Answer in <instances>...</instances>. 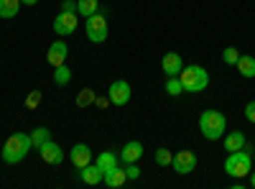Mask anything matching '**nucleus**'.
Wrapping results in <instances>:
<instances>
[{"label":"nucleus","mask_w":255,"mask_h":189,"mask_svg":"<svg viewBox=\"0 0 255 189\" xmlns=\"http://www.w3.org/2000/svg\"><path fill=\"white\" fill-rule=\"evenodd\" d=\"M69 161L77 166V169H84L87 164H92V149L87 143H74L69 151Z\"/></svg>","instance_id":"11"},{"label":"nucleus","mask_w":255,"mask_h":189,"mask_svg":"<svg viewBox=\"0 0 255 189\" xmlns=\"http://www.w3.org/2000/svg\"><path fill=\"white\" fill-rule=\"evenodd\" d=\"M245 118L255 125V100H250V102L245 105Z\"/></svg>","instance_id":"28"},{"label":"nucleus","mask_w":255,"mask_h":189,"mask_svg":"<svg viewBox=\"0 0 255 189\" xmlns=\"http://www.w3.org/2000/svg\"><path fill=\"white\" fill-rule=\"evenodd\" d=\"M20 3H23V5H36L38 0H20Z\"/></svg>","instance_id":"32"},{"label":"nucleus","mask_w":255,"mask_h":189,"mask_svg":"<svg viewBox=\"0 0 255 189\" xmlns=\"http://www.w3.org/2000/svg\"><path fill=\"white\" fill-rule=\"evenodd\" d=\"M72 82V69L67 64H61V67H54V85L56 87H67Z\"/></svg>","instance_id":"21"},{"label":"nucleus","mask_w":255,"mask_h":189,"mask_svg":"<svg viewBox=\"0 0 255 189\" xmlns=\"http://www.w3.org/2000/svg\"><path fill=\"white\" fill-rule=\"evenodd\" d=\"M238 59H240V49H235V46H227V49L222 51V61H225L227 67H235Z\"/></svg>","instance_id":"26"},{"label":"nucleus","mask_w":255,"mask_h":189,"mask_svg":"<svg viewBox=\"0 0 255 189\" xmlns=\"http://www.w3.org/2000/svg\"><path fill=\"white\" fill-rule=\"evenodd\" d=\"M67 56H69V46H67V41H61V38H56L54 44L46 49V61H49L51 67L67 64Z\"/></svg>","instance_id":"9"},{"label":"nucleus","mask_w":255,"mask_h":189,"mask_svg":"<svg viewBox=\"0 0 255 189\" xmlns=\"http://www.w3.org/2000/svg\"><path fill=\"white\" fill-rule=\"evenodd\" d=\"M108 97H110V105H115V108H123V105L130 102L133 90H130V85H128L125 79H115L113 85L108 87Z\"/></svg>","instance_id":"8"},{"label":"nucleus","mask_w":255,"mask_h":189,"mask_svg":"<svg viewBox=\"0 0 255 189\" xmlns=\"http://www.w3.org/2000/svg\"><path fill=\"white\" fill-rule=\"evenodd\" d=\"M181 85H184V92H204L209 87V72L199 64H189L181 69L179 74Z\"/></svg>","instance_id":"4"},{"label":"nucleus","mask_w":255,"mask_h":189,"mask_svg":"<svg viewBox=\"0 0 255 189\" xmlns=\"http://www.w3.org/2000/svg\"><path fill=\"white\" fill-rule=\"evenodd\" d=\"M238 72H240V77H245V79H253L255 77V56H248V54H240V59H238Z\"/></svg>","instance_id":"17"},{"label":"nucleus","mask_w":255,"mask_h":189,"mask_svg":"<svg viewBox=\"0 0 255 189\" xmlns=\"http://www.w3.org/2000/svg\"><path fill=\"white\" fill-rule=\"evenodd\" d=\"M84 31H87V38L92 44H102L105 38H108V18L105 13H95L90 18H84Z\"/></svg>","instance_id":"5"},{"label":"nucleus","mask_w":255,"mask_h":189,"mask_svg":"<svg viewBox=\"0 0 255 189\" xmlns=\"http://www.w3.org/2000/svg\"><path fill=\"white\" fill-rule=\"evenodd\" d=\"M250 166H253V146L245 143V149L240 151H232L225 161V172L232 177V179H243V177H250Z\"/></svg>","instance_id":"3"},{"label":"nucleus","mask_w":255,"mask_h":189,"mask_svg":"<svg viewBox=\"0 0 255 189\" xmlns=\"http://www.w3.org/2000/svg\"><path fill=\"white\" fill-rule=\"evenodd\" d=\"M95 105H97V108H108V105H110V97H97Z\"/></svg>","instance_id":"31"},{"label":"nucleus","mask_w":255,"mask_h":189,"mask_svg":"<svg viewBox=\"0 0 255 189\" xmlns=\"http://www.w3.org/2000/svg\"><path fill=\"white\" fill-rule=\"evenodd\" d=\"M125 174H128V179H138L140 177V169H138L135 164H128L125 166Z\"/></svg>","instance_id":"29"},{"label":"nucleus","mask_w":255,"mask_h":189,"mask_svg":"<svg viewBox=\"0 0 255 189\" xmlns=\"http://www.w3.org/2000/svg\"><path fill=\"white\" fill-rule=\"evenodd\" d=\"M77 28H79V15H77V13H67V10H61V13L54 18V33H56L59 38L72 36Z\"/></svg>","instance_id":"6"},{"label":"nucleus","mask_w":255,"mask_h":189,"mask_svg":"<svg viewBox=\"0 0 255 189\" xmlns=\"http://www.w3.org/2000/svg\"><path fill=\"white\" fill-rule=\"evenodd\" d=\"M171 97H179L184 92V85H181V79L179 77H166V87H163Z\"/></svg>","instance_id":"24"},{"label":"nucleus","mask_w":255,"mask_h":189,"mask_svg":"<svg viewBox=\"0 0 255 189\" xmlns=\"http://www.w3.org/2000/svg\"><path fill=\"white\" fill-rule=\"evenodd\" d=\"M100 10V0H77V13L82 18H90Z\"/></svg>","instance_id":"20"},{"label":"nucleus","mask_w":255,"mask_h":189,"mask_svg":"<svg viewBox=\"0 0 255 189\" xmlns=\"http://www.w3.org/2000/svg\"><path fill=\"white\" fill-rule=\"evenodd\" d=\"M33 149V143H31V133H23V131H15V133H10L8 138H5V143H3V161L5 164H20L26 156H28V151Z\"/></svg>","instance_id":"1"},{"label":"nucleus","mask_w":255,"mask_h":189,"mask_svg":"<svg viewBox=\"0 0 255 189\" xmlns=\"http://www.w3.org/2000/svg\"><path fill=\"white\" fill-rule=\"evenodd\" d=\"M225 138V151H240V149H245V143H248V138H245V133L243 131H232V133H227V136H222Z\"/></svg>","instance_id":"15"},{"label":"nucleus","mask_w":255,"mask_h":189,"mask_svg":"<svg viewBox=\"0 0 255 189\" xmlns=\"http://www.w3.org/2000/svg\"><path fill=\"white\" fill-rule=\"evenodd\" d=\"M118 161H120V156H118V154H113V151H102V154L95 159V164L100 166L102 172H110V169H115Z\"/></svg>","instance_id":"19"},{"label":"nucleus","mask_w":255,"mask_h":189,"mask_svg":"<svg viewBox=\"0 0 255 189\" xmlns=\"http://www.w3.org/2000/svg\"><path fill=\"white\" fill-rule=\"evenodd\" d=\"M41 105V90H31L26 95V110H36Z\"/></svg>","instance_id":"27"},{"label":"nucleus","mask_w":255,"mask_h":189,"mask_svg":"<svg viewBox=\"0 0 255 189\" xmlns=\"http://www.w3.org/2000/svg\"><path fill=\"white\" fill-rule=\"evenodd\" d=\"M125 182H128V174H125V169H120V166H115V169H110V172H105V179H102V184H108L110 189H118Z\"/></svg>","instance_id":"16"},{"label":"nucleus","mask_w":255,"mask_h":189,"mask_svg":"<svg viewBox=\"0 0 255 189\" xmlns=\"http://www.w3.org/2000/svg\"><path fill=\"white\" fill-rule=\"evenodd\" d=\"M153 159H156V164H158V166H168V164H171V161H174V154H171V151H168V149H166V146H161V149H156V154H153Z\"/></svg>","instance_id":"25"},{"label":"nucleus","mask_w":255,"mask_h":189,"mask_svg":"<svg viewBox=\"0 0 255 189\" xmlns=\"http://www.w3.org/2000/svg\"><path fill=\"white\" fill-rule=\"evenodd\" d=\"M79 177H82V182H84V184L95 187V184H102V179H105V172H102L100 166L92 161V164H87V166H84V169H79Z\"/></svg>","instance_id":"14"},{"label":"nucleus","mask_w":255,"mask_h":189,"mask_svg":"<svg viewBox=\"0 0 255 189\" xmlns=\"http://www.w3.org/2000/svg\"><path fill=\"white\" fill-rule=\"evenodd\" d=\"M161 69L166 72V77H179L181 74V69H184V59H181V54H163V59H161Z\"/></svg>","instance_id":"12"},{"label":"nucleus","mask_w":255,"mask_h":189,"mask_svg":"<svg viewBox=\"0 0 255 189\" xmlns=\"http://www.w3.org/2000/svg\"><path fill=\"white\" fill-rule=\"evenodd\" d=\"M95 100H97V92L87 87V90H82V92L77 95V108L84 110V108H90V105H95Z\"/></svg>","instance_id":"23"},{"label":"nucleus","mask_w":255,"mask_h":189,"mask_svg":"<svg viewBox=\"0 0 255 189\" xmlns=\"http://www.w3.org/2000/svg\"><path fill=\"white\" fill-rule=\"evenodd\" d=\"M197 164H199L197 154H194V151H189V149L176 151V154H174V161H171L174 172H176V174H181V177H186V174L194 172V169H197Z\"/></svg>","instance_id":"7"},{"label":"nucleus","mask_w":255,"mask_h":189,"mask_svg":"<svg viewBox=\"0 0 255 189\" xmlns=\"http://www.w3.org/2000/svg\"><path fill=\"white\" fill-rule=\"evenodd\" d=\"M20 0H0V18H5V20H10V18H15L18 13H20Z\"/></svg>","instance_id":"18"},{"label":"nucleus","mask_w":255,"mask_h":189,"mask_svg":"<svg viewBox=\"0 0 255 189\" xmlns=\"http://www.w3.org/2000/svg\"><path fill=\"white\" fill-rule=\"evenodd\" d=\"M250 187H253V189H255V172H253V174H250Z\"/></svg>","instance_id":"33"},{"label":"nucleus","mask_w":255,"mask_h":189,"mask_svg":"<svg viewBox=\"0 0 255 189\" xmlns=\"http://www.w3.org/2000/svg\"><path fill=\"white\" fill-rule=\"evenodd\" d=\"M46 141H51V131L46 128V125H38V128H33V131H31V143H33V149L44 146Z\"/></svg>","instance_id":"22"},{"label":"nucleus","mask_w":255,"mask_h":189,"mask_svg":"<svg viewBox=\"0 0 255 189\" xmlns=\"http://www.w3.org/2000/svg\"><path fill=\"white\" fill-rule=\"evenodd\" d=\"M199 131L207 141H220L227 133V118L220 110H204L199 115Z\"/></svg>","instance_id":"2"},{"label":"nucleus","mask_w":255,"mask_h":189,"mask_svg":"<svg viewBox=\"0 0 255 189\" xmlns=\"http://www.w3.org/2000/svg\"><path fill=\"white\" fill-rule=\"evenodd\" d=\"M120 161L128 166V164H135L140 156H143V143L140 141H128L125 146H123V149H120Z\"/></svg>","instance_id":"13"},{"label":"nucleus","mask_w":255,"mask_h":189,"mask_svg":"<svg viewBox=\"0 0 255 189\" xmlns=\"http://www.w3.org/2000/svg\"><path fill=\"white\" fill-rule=\"evenodd\" d=\"M61 10H67V13H77V0H64L61 3ZM79 15V13H77Z\"/></svg>","instance_id":"30"},{"label":"nucleus","mask_w":255,"mask_h":189,"mask_svg":"<svg viewBox=\"0 0 255 189\" xmlns=\"http://www.w3.org/2000/svg\"><path fill=\"white\" fill-rule=\"evenodd\" d=\"M38 154L44 159V164H51V166H59L64 161V149L54 141H46L44 146H38Z\"/></svg>","instance_id":"10"}]
</instances>
